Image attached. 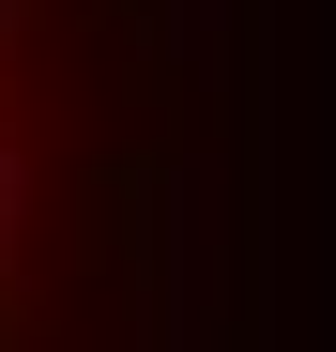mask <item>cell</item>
<instances>
[{"mask_svg":"<svg viewBox=\"0 0 336 352\" xmlns=\"http://www.w3.org/2000/svg\"><path fill=\"white\" fill-rule=\"evenodd\" d=\"M31 291H46V46L31 0H0V352H31Z\"/></svg>","mask_w":336,"mask_h":352,"instance_id":"cell-1","label":"cell"}]
</instances>
